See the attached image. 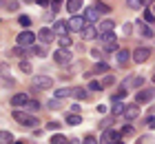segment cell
I'll return each instance as SVG.
<instances>
[{
    "label": "cell",
    "mask_w": 155,
    "mask_h": 144,
    "mask_svg": "<svg viewBox=\"0 0 155 144\" xmlns=\"http://www.w3.org/2000/svg\"><path fill=\"white\" fill-rule=\"evenodd\" d=\"M13 120H16L18 124L27 126V129H36L38 126V118H33V115L29 111H25V109H13Z\"/></svg>",
    "instance_id": "obj_1"
},
{
    "label": "cell",
    "mask_w": 155,
    "mask_h": 144,
    "mask_svg": "<svg viewBox=\"0 0 155 144\" xmlns=\"http://www.w3.org/2000/svg\"><path fill=\"white\" fill-rule=\"evenodd\" d=\"M31 89L33 91H49V89H53V80L49 75H36L31 80Z\"/></svg>",
    "instance_id": "obj_2"
},
{
    "label": "cell",
    "mask_w": 155,
    "mask_h": 144,
    "mask_svg": "<svg viewBox=\"0 0 155 144\" xmlns=\"http://www.w3.org/2000/svg\"><path fill=\"white\" fill-rule=\"evenodd\" d=\"M36 38H38V33H33V31H29V29H25V31L18 33L16 42H18L20 47H33V45H36Z\"/></svg>",
    "instance_id": "obj_3"
},
{
    "label": "cell",
    "mask_w": 155,
    "mask_h": 144,
    "mask_svg": "<svg viewBox=\"0 0 155 144\" xmlns=\"http://www.w3.org/2000/svg\"><path fill=\"white\" fill-rule=\"evenodd\" d=\"M67 25H69V31L75 33V31H82V29L87 27V20H84V16H78V13H73V16L69 18Z\"/></svg>",
    "instance_id": "obj_4"
},
{
    "label": "cell",
    "mask_w": 155,
    "mask_h": 144,
    "mask_svg": "<svg viewBox=\"0 0 155 144\" xmlns=\"http://www.w3.org/2000/svg\"><path fill=\"white\" fill-rule=\"evenodd\" d=\"M151 53H153V51H151L149 47H137L135 51H133V62H137V64H144V62L151 58Z\"/></svg>",
    "instance_id": "obj_5"
},
{
    "label": "cell",
    "mask_w": 155,
    "mask_h": 144,
    "mask_svg": "<svg viewBox=\"0 0 155 144\" xmlns=\"http://www.w3.org/2000/svg\"><path fill=\"white\" fill-rule=\"evenodd\" d=\"M53 60L58 62V64H69L73 60V53L69 51V49H58V51L53 53Z\"/></svg>",
    "instance_id": "obj_6"
},
{
    "label": "cell",
    "mask_w": 155,
    "mask_h": 144,
    "mask_svg": "<svg viewBox=\"0 0 155 144\" xmlns=\"http://www.w3.org/2000/svg\"><path fill=\"white\" fill-rule=\"evenodd\" d=\"M135 27H137V35H140V38H155V33H153L151 25H146L144 20H137Z\"/></svg>",
    "instance_id": "obj_7"
},
{
    "label": "cell",
    "mask_w": 155,
    "mask_h": 144,
    "mask_svg": "<svg viewBox=\"0 0 155 144\" xmlns=\"http://www.w3.org/2000/svg\"><path fill=\"white\" fill-rule=\"evenodd\" d=\"M38 40L42 42V45H49V42L55 40V31H53V29H49V27H42L38 31Z\"/></svg>",
    "instance_id": "obj_8"
},
{
    "label": "cell",
    "mask_w": 155,
    "mask_h": 144,
    "mask_svg": "<svg viewBox=\"0 0 155 144\" xmlns=\"http://www.w3.org/2000/svg\"><path fill=\"white\" fill-rule=\"evenodd\" d=\"M115 58H117V64L124 69L126 64H129V62L133 60V53L129 51V49H117V51H115Z\"/></svg>",
    "instance_id": "obj_9"
},
{
    "label": "cell",
    "mask_w": 155,
    "mask_h": 144,
    "mask_svg": "<svg viewBox=\"0 0 155 144\" xmlns=\"http://www.w3.org/2000/svg\"><path fill=\"white\" fill-rule=\"evenodd\" d=\"M120 138H122V135L109 126V129H104V131H102V140H100V142H102V144H113V142H117Z\"/></svg>",
    "instance_id": "obj_10"
},
{
    "label": "cell",
    "mask_w": 155,
    "mask_h": 144,
    "mask_svg": "<svg viewBox=\"0 0 155 144\" xmlns=\"http://www.w3.org/2000/svg\"><path fill=\"white\" fill-rule=\"evenodd\" d=\"M153 95H155V89H142V91H137V95H135V104H146Z\"/></svg>",
    "instance_id": "obj_11"
},
{
    "label": "cell",
    "mask_w": 155,
    "mask_h": 144,
    "mask_svg": "<svg viewBox=\"0 0 155 144\" xmlns=\"http://www.w3.org/2000/svg\"><path fill=\"white\" fill-rule=\"evenodd\" d=\"M137 115H140V106H137V104H126V111H124V115H122L126 122H133Z\"/></svg>",
    "instance_id": "obj_12"
},
{
    "label": "cell",
    "mask_w": 155,
    "mask_h": 144,
    "mask_svg": "<svg viewBox=\"0 0 155 144\" xmlns=\"http://www.w3.org/2000/svg\"><path fill=\"white\" fill-rule=\"evenodd\" d=\"M27 102H29V95H27V93H16V95L11 98V106H16V109H25Z\"/></svg>",
    "instance_id": "obj_13"
},
{
    "label": "cell",
    "mask_w": 155,
    "mask_h": 144,
    "mask_svg": "<svg viewBox=\"0 0 155 144\" xmlns=\"http://www.w3.org/2000/svg\"><path fill=\"white\" fill-rule=\"evenodd\" d=\"M80 33H82V38H84V40H95V38H100V31H97V29H95L93 25L84 27Z\"/></svg>",
    "instance_id": "obj_14"
},
{
    "label": "cell",
    "mask_w": 155,
    "mask_h": 144,
    "mask_svg": "<svg viewBox=\"0 0 155 144\" xmlns=\"http://www.w3.org/2000/svg\"><path fill=\"white\" fill-rule=\"evenodd\" d=\"M146 80H144V78H131V80H124L122 82V89H126V91H129V89H135V86H142Z\"/></svg>",
    "instance_id": "obj_15"
},
{
    "label": "cell",
    "mask_w": 155,
    "mask_h": 144,
    "mask_svg": "<svg viewBox=\"0 0 155 144\" xmlns=\"http://www.w3.org/2000/svg\"><path fill=\"white\" fill-rule=\"evenodd\" d=\"M100 16H102V13H100V11H97V9H95V7H89V9H87V11H84V20H87V22H89V25H93V22H95V20H97V18H100Z\"/></svg>",
    "instance_id": "obj_16"
},
{
    "label": "cell",
    "mask_w": 155,
    "mask_h": 144,
    "mask_svg": "<svg viewBox=\"0 0 155 144\" xmlns=\"http://www.w3.org/2000/svg\"><path fill=\"white\" fill-rule=\"evenodd\" d=\"M82 5H84V0H67V11L73 16V13H78L82 9Z\"/></svg>",
    "instance_id": "obj_17"
},
{
    "label": "cell",
    "mask_w": 155,
    "mask_h": 144,
    "mask_svg": "<svg viewBox=\"0 0 155 144\" xmlns=\"http://www.w3.org/2000/svg\"><path fill=\"white\" fill-rule=\"evenodd\" d=\"M64 124H69V126H78V124H82V118H80V113H69L67 118H64Z\"/></svg>",
    "instance_id": "obj_18"
},
{
    "label": "cell",
    "mask_w": 155,
    "mask_h": 144,
    "mask_svg": "<svg viewBox=\"0 0 155 144\" xmlns=\"http://www.w3.org/2000/svg\"><path fill=\"white\" fill-rule=\"evenodd\" d=\"M53 31H55V35H67V33H69V25H67V22H62V20H55Z\"/></svg>",
    "instance_id": "obj_19"
},
{
    "label": "cell",
    "mask_w": 155,
    "mask_h": 144,
    "mask_svg": "<svg viewBox=\"0 0 155 144\" xmlns=\"http://www.w3.org/2000/svg\"><path fill=\"white\" fill-rule=\"evenodd\" d=\"M73 95V86H62V89H55V98L58 100H64V98H71Z\"/></svg>",
    "instance_id": "obj_20"
},
{
    "label": "cell",
    "mask_w": 155,
    "mask_h": 144,
    "mask_svg": "<svg viewBox=\"0 0 155 144\" xmlns=\"http://www.w3.org/2000/svg\"><path fill=\"white\" fill-rule=\"evenodd\" d=\"M75 100H87L89 98V89H84V86H73V95Z\"/></svg>",
    "instance_id": "obj_21"
},
{
    "label": "cell",
    "mask_w": 155,
    "mask_h": 144,
    "mask_svg": "<svg viewBox=\"0 0 155 144\" xmlns=\"http://www.w3.org/2000/svg\"><path fill=\"white\" fill-rule=\"evenodd\" d=\"M109 71H111V67H109V64H107V62H102V60H100V62H97V64H95V67H93V69H91V73H95V75H100V73H109Z\"/></svg>",
    "instance_id": "obj_22"
},
{
    "label": "cell",
    "mask_w": 155,
    "mask_h": 144,
    "mask_svg": "<svg viewBox=\"0 0 155 144\" xmlns=\"http://www.w3.org/2000/svg\"><path fill=\"white\" fill-rule=\"evenodd\" d=\"M58 45H60V49H69V47H71L73 45V38H71V35H58Z\"/></svg>",
    "instance_id": "obj_23"
},
{
    "label": "cell",
    "mask_w": 155,
    "mask_h": 144,
    "mask_svg": "<svg viewBox=\"0 0 155 144\" xmlns=\"http://www.w3.org/2000/svg\"><path fill=\"white\" fill-rule=\"evenodd\" d=\"M115 29V22L111 18H107V20H102V25H100V33H109V31H113Z\"/></svg>",
    "instance_id": "obj_24"
},
{
    "label": "cell",
    "mask_w": 155,
    "mask_h": 144,
    "mask_svg": "<svg viewBox=\"0 0 155 144\" xmlns=\"http://www.w3.org/2000/svg\"><path fill=\"white\" fill-rule=\"evenodd\" d=\"M124 111H126V104H124V102H115L113 109H111V115L117 118V115H124Z\"/></svg>",
    "instance_id": "obj_25"
},
{
    "label": "cell",
    "mask_w": 155,
    "mask_h": 144,
    "mask_svg": "<svg viewBox=\"0 0 155 144\" xmlns=\"http://www.w3.org/2000/svg\"><path fill=\"white\" fill-rule=\"evenodd\" d=\"M16 140H13V133L9 131H0V144H13Z\"/></svg>",
    "instance_id": "obj_26"
},
{
    "label": "cell",
    "mask_w": 155,
    "mask_h": 144,
    "mask_svg": "<svg viewBox=\"0 0 155 144\" xmlns=\"http://www.w3.org/2000/svg\"><path fill=\"white\" fill-rule=\"evenodd\" d=\"M25 111H29V113L40 111V102H38V100H29V102L25 104Z\"/></svg>",
    "instance_id": "obj_27"
},
{
    "label": "cell",
    "mask_w": 155,
    "mask_h": 144,
    "mask_svg": "<svg viewBox=\"0 0 155 144\" xmlns=\"http://www.w3.org/2000/svg\"><path fill=\"white\" fill-rule=\"evenodd\" d=\"M9 53H11L13 58H20V60H22V58H25V55H29V53H27V51H25V47H20V45H18V47H13V49H11V51H9Z\"/></svg>",
    "instance_id": "obj_28"
},
{
    "label": "cell",
    "mask_w": 155,
    "mask_h": 144,
    "mask_svg": "<svg viewBox=\"0 0 155 144\" xmlns=\"http://www.w3.org/2000/svg\"><path fill=\"white\" fill-rule=\"evenodd\" d=\"M29 55L45 58V55H47V49H45V47H38V45H33V47H31V51H29Z\"/></svg>",
    "instance_id": "obj_29"
},
{
    "label": "cell",
    "mask_w": 155,
    "mask_h": 144,
    "mask_svg": "<svg viewBox=\"0 0 155 144\" xmlns=\"http://www.w3.org/2000/svg\"><path fill=\"white\" fill-rule=\"evenodd\" d=\"M20 71H22V73H27V75H29L31 71H33V64H31L29 60H25V58H22V60H20Z\"/></svg>",
    "instance_id": "obj_30"
},
{
    "label": "cell",
    "mask_w": 155,
    "mask_h": 144,
    "mask_svg": "<svg viewBox=\"0 0 155 144\" xmlns=\"http://www.w3.org/2000/svg\"><path fill=\"white\" fill-rule=\"evenodd\" d=\"M0 75H2V78H5V82H7V84H9V86L13 84V78L9 75V69H7V67H5V64H0Z\"/></svg>",
    "instance_id": "obj_31"
},
{
    "label": "cell",
    "mask_w": 155,
    "mask_h": 144,
    "mask_svg": "<svg viewBox=\"0 0 155 144\" xmlns=\"http://www.w3.org/2000/svg\"><path fill=\"white\" fill-rule=\"evenodd\" d=\"M100 40L104 42V45H107V42H115V40H117V35H115L113 31H109V33H100Z\"/></svg>",
    "instance_id": "obj_32"
},
{
    "label": "cell",
    "mask_w": 155,
    "mask_h": 144,
    "mask_svg": "<svg viewBox=\"0 0 155 144\" xmlns=\"http://www.w3.org/2000/svg\"><path fill=\"white\" fill-rule=\"evenodd\" d=\"M47 106H49L51 111H58V109H62V100H58V98H51Z\"/></svg>",
    "instance_id": "obj_33"
},
{
    "label": "cell",
    "mask_w": 155,
    "mask_h": 144,
    "mask_svg": "<svg viewBox=\"0 0 155 144\" xmlns=\"http://www.w3.org/2000/svg\"><path fill=\"white\" fill-rule=\"evenodd\" d=\"M87 89H89V93H91V91H93V93H100V91L104 89V86H102V82H89Z\"/></svg>",
    "instance_id": "obj_34"
},
{
    "label": "cell",
    "mask_w": 155,
    "mask_h": 144,
    "mask_svg": "<svg viewBox=\"0 0 155 144\" xmlns=\"http://www.w3.org/2000/svg\"><path fill=\"white\" fill-rule=\"evenodd\" d=\"M18 7H20L18 0H7V2H5V9H7V11H16Z\"/></svg>",
    "instance_id": "obj_35"
},
{
    "label": "cell",
    "mask_w": 155,
    "mask_h": 144,
    "mask_svg": "<svg viewBox=\"0 0 155 144\" xmlns=\"http://www.w3.org/2000/svg\"><path fill=\"white\" fill-rule=\"evenodd\" d=\"M51 144H69V140L64 138V135H60V133H55L53 138H51Z\"/></svg>",
    "instance_id": "obj_36"
},
{
    "label": "cell",
    "mask_w": 155,
    "mask_h": 144,
    "mask_svg": "<svg viewBox=\"0 0 155 144\" xmlns=\"http://www.w3.org/2000/svg\"><path fill=\"white\" fill-rule=\"evenodd\" d=\"M93 7H95V9L100 11V13H109V11H111V7H109V5H104V2H100V0H97Z\"/></svg>",
    "instance_id": "obj_37"
},
{
    "label": "cell",
    "mask_w": 155,
    "mask_h": 144,
    "mask_svg": "<svg viewBox=\"0 0 155 144\" xmlns=\"http://www.w3.org/2000/svg\"><path fill=\"white\" fill-rule=\"evenodd\" d=\"M104 51L107 53H115L117 51V40L115 42H107V45H104Z\"/></svg>",
    "instance_id": "obj_38"
},
{
    "label": "cell",
    "mask_w": 155,
    "mask_h": 144,
    "mask_svg": "<svg viewBox=\"0 0 155 144\" xmlns=\"http://www.w3.org/2000/svg\"><path fill=\"white\" fill-rule=\"evenodd\" d=\"M49 7H51L53 13H58V11L62 9V0H51V5H49Z\"/></svg>",
    "instance_id": "obj_39"
},
{
    "label": "cell",
    "mask_w": 155,
    "mask_h": 144,
    "mask_svg": "<svg viewBox=\"0 0 155 144\" xmlns=\"http://www.w3.org/2000/svg\"><path fill=\"white\" fill-rule=\"evenodd\" d=\"M144 22L146 25H153L155 22V13L153 11H144Z\"/></svg>",
    "instance_id": "obj_40"
},
{
    "label": "cell",
    "mask_w": 155,
    "mask_h": 144,
    "mask_svg": "<svg viewBox=\"0 0 155 144\" xmlns=\"http://www.w3.org/2000/svg\"><path fill=\"white\" fill-rule=\"evenodd\" d=\"M111 84H115V78L111 73H107V75H104V80H102V86H111Z\"/></svg>",
    "instance_id": "obj_41"
},
{
    "label": "cell",
    "mask_w": 155,
    "mask_h": 144,
    "mask_svg": "<svg viewBox=\"0 0 155 144\" xmlns=\"http://www.w3.org/2000/svg\"><path fill=\"white\" fill-rule=\"evenodd\" d=\"M18 22H20V25H22V27L27 29V27H29V25H31V18H29V16H25V13H22V16H20V18H18Z\"/></svg>",
    "instance_id": "obj_42"
},
{
    "label": "cell",
    "mask_w": 155,
    "mask_h": 144,
    "mask_svg": "<svg viewBox=\"0 0 155 144\" xmlns=\"http://www.w3.org/2000/svg\"><path fill=\"white\" fill-rule=\"evenodd\" d=\"M120 135H122V138H126V135H133V126H131V124L122 126V131H120Z\"/></svg>",
    "instance_id": "obj_43"
},
{
    "label": "cell",
    "mask_w": 155,
    "mask_h": 144,
    "mask_svg": "<svg viewBox=\"0 0 155 144\" xmlns=\"http://www.w3.org/2000/svg\"><path fill=\"white\" fill-rule=\"evenodd\" d=\"M126 95V89H122V91H117V93H113V98H111V100H113V102H120V100H122Z\"/></svg>",
    "instance_id": "obj_44"
},
{
    "label": "cell",
    "mask_w": 155,
    "mask_h": 144,
    "mask_svg": "<svg viewBox=\"0 0 155 144\" xmlns=\"http://www.w3.org/2000/svg\"><path fill=\"white\" fill-rule=\"evenodd\" d=\"M126 5H129L131 9H140V7H142V0H126Z\"/></svg>",
    "instance_id": "obj_45"
},
{
    "label": "cell",
    "mask_w": 155,
    "mask_h": 144,
    "mask_svg": "<svg viewBox=\"0 0 155 144\" xmlns=\"http://www.w3.org/2000/svg\"><path fill=\"white\" fill-rule=\"evenodd\" d=\"M82 144H100V140H97V138H93V135H87Z\"/></svg>",
    "instance_id": "obj_46"
},
{
    "label": "cell",
    "mask_w": 155,
    "mask_h": 144,
    "mask_svg": "<svg viewBox=\"0 0 155 144\" xmlns=\"http://www.w3.org/2000/svg\"><path fill=\"white\" fill-rule=\"evenodd\" d=\"M60 126H62L60 122H49V124H47V129H49V131H58Z\"/></svg>",
    "instance_id": "obj_47"
},
{
    "label": "cell",
    "mask_w": 155,
    "mask_h": 144,
    "mask_svg": "<svg viewBox=\"0 0 155 144\" xmlns=\"http://www.w3.org/2000/svg\"><path fill=\"white\" fill-rule=\"evenodd\" d=\"M131 31H133V25H129V22H126V25L122 27V33H124V35H129Z\"/></svg>",
    "instance_id": "obj_48"
},
{
    "label": "cell",
    "mask_w": 155,
    "mask_h": 144,
    "mask_svg": "<svg viewBox=\"0 0 155 144\" xmlns=\"http://www.w3.org/2000/svg\"><path fill=\"white\" fill-rule=\"evenodd\" d=\"M151 142H153V138H149V135H144V138L137 140V144H151Z\"/></svg>",
    "instance_id": "obj_49"
},
{
    "label": "cell",
    "mask_w": 155,
    "mask_h": 144,
    "mask_svg": "<svg viewBox=\"0 0 155 144\" xmlns=\"http://www.w3.org/2000/svg\"><path fill=\"white\" fill-rule=\"evenodd\" d=\"M91 55H93L95 60H100V58H102V51H100V49H91Z\"/></svg>",
    "instance_id": "obj_50"
},
{
    "label": "cell",
    "mask_w": 155,
    "mask_h": 144,
    "mask_svg": "<svg viewBox=\"0 0 155 144\" xmlns=\"http://www.w3.org/2000/svg\"><path fill=\"white\" fill-rule=\"evenodd\" d=\"M71 111H73V113H80V104L73 102V104H71Z\"/></svg>",
    "instance_id": "obj_51"
},
{
    "label": "cell",
    "mask_w": 155,
    "mask_h": 144,
    "mask_svg": "<svg viewBox=\"0 0 155 144\" xmlns=\"http://www.w3.org/2000/svg\"><path fill=\"white\" fill-rule=\"evenodd\" d=\"M38 5H40V7H49L51 2H49V0H38Z\"/></svg>",
    "instance_id": "obj_52"
},
{
    "label": "cell",
    "mask_w": 155,
    "mask_h": 144,
    "mask_svg": "<svg viewBox=\"0 0 155 144\" xmlns=\"http://www.w3.org/2000/svg\"><path fill=\"white\" fill-rule=\"evenodd\" d=\"M149 129H155V118H149Z\"/></svg>",
    "instance_id": "obj_53"
},
{
    "label": "cell",
    "mask_w": 155,
    "mask_h": 144,
    "mask_svg": "<svg viewBox=\"0 0 155 144\" xmlns=\"http://www.w3.org/2000/svg\"><path fill=\"white\" fill-rule=\"evenodd\" d=\"M149 5H153V0H142V7H149Z\"/></svg>",
    "instance_id": "obj_54"
},
{
    "label": "cell",
    "mask_w": 155,
    "mask_h": 144,
    "mask_svg": "<svg viewBox=\"0 0 155 144\" xmlns=\"http://www.w3.org/2000/svg\"><path fill=\"white\" fill-rule=\"evenodd\" d=\"M69 144H80V140H75V138H73V140H69Z\"/></svg>",
    "instance_id": "obj_55"
},
{
    "label": "cell",
    "mask_w": 155,
    "mask_h": 144,
    "mask_svg": "<svg viewBox=\"0 0 155 144\" xmlns=\"http://www.w3.org/2000/svg\"><path fill=\"white\" fill-rule=\"evenodd\" d=\"M113 144H124V140H122V138H120V140H117V142H113Z\"/></svg>",
    "instance_id": "obj_56"
},
{
    "label": "cell",
    "mask_w": 155,
    "mask_h": 144,
    "mask_svg": "<svg viewBox=\"0 0 155 144\" xmlns=\"http://www.w3.org/2000/svg\"><path fill=\"white\" fill-rule=\"evenodd\" d=\"M22 2H27V5H29V2H36V0H22Z\"/></svg>",
    "instance_id": "obj_57"
},
{
    "label": "cell",
    "mask_w": 155,
    "mask_h": 144,
    "mask_svg": "<svg viewBox=\"0 0 155 144\" xmlns=\"http://www.w3.org/2000/svg\"><path fill=\"white\" fill-rule=\"evenodd\" d=\"M13 144H25V140H20V142H13Z\"/></svg>",
    "instance_id": "obj_58"
},
{
    "label": "cell",
    "mask_w": 155,
    "mask_h": 144,
    "mask_svg": "<svg viewBox=\"0 0 155 144\" xmlns=\"http://www.w3.org/2000/svg\"><path fill=\"white\" fill-rule=\"evenodd\" d=\"M0 7H5V0H0Z\"/></svg>",
    "instance_id": "obj_59"
},
{
    "label": "cell",
    "mask_w": 155,
    "mask_h": 144,
    "mask_svg": "<svg viewBox=\"0 0 155 144\" xmlns=\"http://www.w3.org/2000/svg\"><path fill=\"white\" fill-rule=\"evenodd\" d=\"M153 82H155V75H153Z\"/></svg>",
    "instance_id": "obj_60"
},
{
    "label": "cell",
    "mask_w": 155,
    "mask_h": 144,
    "mask_svg": "<svg viewBox=\"0 0 155 144\" xmlns=\"http://www.w3.org/2000/svg\"><path fill=\"white\" fill-rule=\"evenodd\" d=\"M153 13H155V9H153Z\"/></svg>",
    "instance_id": "obj_61"
}]
</instances>
